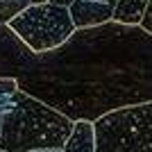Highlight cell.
<instances>
[{
  "mask_svg": "<svg viewBox=\"0 0 152 152\" xmlns=\"http://www.w3.org/2000/svg\"><path fill=\"white\" fill-rule=\"evenodd\" d=\"M45 2H50V5H57V7H70L73 0H45Z\"/></svg>",
  "mask_w": 152,
  "mask_h": 152,
  "instance_id": "10",
  "label": "cell"
},
{
  "mask_svg": "<svg viewBox=\"0 0 152 152\" xmlns=\"http://www.w3.org/2000/svg\"><path fill=\"white\" fill-rule=\"evenodd\" d=\"M25 7H30L27 0H0V25H7L14 16H18Z\"/></svg>",
  "mask_w": 152,
  "mask_h": 152,
  "instance_id": "8",
  "label": "cell"
},
{
  "mask_svg": "<svg viewBox=\"0 0 152 152\" xmlns=\"http://www.w3.org/2000/svg\"><path fill=\"white\" fill-rule=\"evenodd\" d=\"M95 2H102V5H109V7H116L118 0H95Z\"/></svg>",
  "mask_w": 152,
  "mask_h": 152,
  "instance_id": "11",
  "label": "cell"
},
{
  "mask_svg": "<svg viewBox=\"0 0 152 152\" xmlns=\"http://www.w3.org/2000/svg\"><path fill=\"white\" fill-rule=\"evenodd\" d=\"M30 5H41V2H45V0H27Z\"/></svg>",
  "mask_w": 152,
  "mask_h": 152,
  "instance_id": "12",
  "label": "cell"
},
{
  "mask_svg": "<svg viewBox=\"0 0 152 152\" xmlns=\"http://www.w3.org/2000/svg\"><path fill=\"white\" fill-rule=\"evenodd\" d=\"M0 152H2V150H0Z\"/></svg>",
  "mask_w": 152,
  "mask_h": 152,
  "instance_id": "14",
  "label": "cell"
},
{
  "mask_svg": "<svg viewBox=\"0 0 152 152\" xmlns=\"http://www.w3.org/2000/svg\"><path fill=\"white\" fill-rule=\"evenodd\" d=\"M148 5H150V0H118L111 20L118 25H139Z\"/></svg>",
  "mask_w": 152,
  "mask_h": 152,
  "instance_id": "7",
  "label": "cell"
},
{
  "mask_svg": "<svg viewBox=\"0 0 152 152\" xmlns=\"http://www.w3.org/2000/svg\"><path fill=\"white\" fill-rule=\"evenodd\" d=\"M68 16L75 30H86V27L109 23L114 16V7L95 2V0H73L68 7Z\"/></svg>",
  "mask_w": 152,
  "mask_h": 152,
  "instance_id": "5",
  "label": "cell"
},
{
  "mask_svg": "<svg viewBox=\"0 0 152 152\" xmlns=\"http://www.w3.org/2000/svg\"><path fill=\"white\" fill-rule=\"evenodd\" d=\"M152 34L139 25L109 20L75 30L50 52L27 50L7 25H0V80L66 116L93 123L121 107L152 98Z\"/></svg>",
  "mask_w": 152,
  "mask_h": 152,
  "instance_id": "1",
  "label": "cell"
},
{
  "mask_svg": "<svg viewBox=\"0 0 152 152\" xmlns=\"http://www.w3.org/2000/svg\"><path fill=\"white\" fill-rule=\"evenodd\" d=\"M0 118H2V116H0Z\"/></svg>",
  "mask_w": 152,
  "mask_h": 152,
  "instance_id": "13",
  "label": "cell"
},
{
  "mask_svg": "<svg viewBox=\"0 0 152 152\" xmlns=\"http://www.w3.org/2000/svg\"><path fill=\"white\" fill-rule=\"evenodd\" d=\"M41 152H93V125L86 121L73 123L70 136L59 150H41Z\"/></svg>",
  "mask_w": 152,
  "mask_h": 152,
  "instance_id": "6",
  "label": "cell"
},
{
  "mask_svg": "<svg viewBox=\"0 0 152 152\" xmlns=\"http://www.w3.org/2000/svg\"><path fill=\"white\" fill-rule=\"evenodd\" d=\"M93 125V152H152V102L121 107Z\"/></svg>",
  "mask_w": 152,
  "mask_h": 152,
  "instance_id": "3",
  "label": "cell"
},
{
  "mask_svg": "<svg viewBox=\"0 0 152 152\" xmlns=\"http://www.w3.org/2000/svg\"><path fill=\"white\" fill-rule=\"evenodd\" d=\"M9 100L12 107L0 118L2 152H41L64 148L73 129V123L66 116L18 89L9 95Z\"/></svg>",
  "mask_w": 152,
  "mask_h": 152,
  "instance_id": "2",
  "label": "cell"
},
{
  "mask_svg": "<svg viewBox=\"0 0 152 152\" xmlns=\"http://www.w3.org/2000/svg\"><path fill=\"white\" fill-rule=\"evenodd\" d=\"M14 91H16L14 80H0V95H12Z\"/></svg>",
  "mask_w": 152,
  "mask_h": 152,
  "instance_id": "9",
  "label": "cell"
},
{
  "mask_svg": "<svg viewBox=\"0 0 152 152\" xmlns=\"http://www.w3.org/2000/svg\"><path fill=\"white\" fill-rule=\"evenodd\" d=\"M7 27L20 39V43L27 50L50 52L68 41V37L75 32L68 16V7H57L50 2L25 7L18 16H14Z\"/></svg>",
  "mask_w": 152,
  "mask_h": 152,
  "instance_id": "4",
  "label": "cell"
}]
</instances>
